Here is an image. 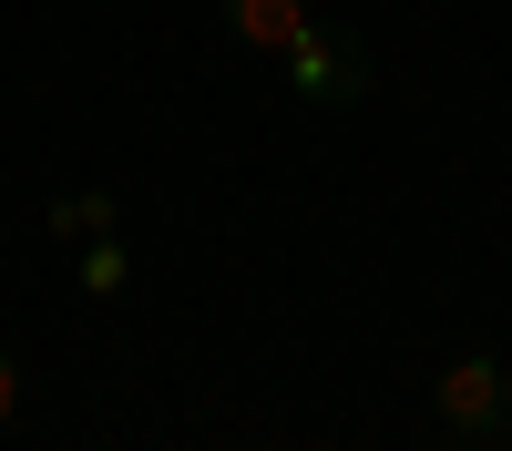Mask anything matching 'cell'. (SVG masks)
<instances>
[{
  "label": "cell",
  "instance_id": "5",
  "mask_svg": "<svg viewBox=\"0 0 512 451\" xmlns=\"http://www.w3.org/2000/svg\"><path fill=\"white\" fill-rule=\"evenodd\" d=\"M62 236H113V195H62Z\"/></svg>",
  "mask_w": 512,
  "mask_h": 451
},
{
  "label": "cell",
  "instance_id": "2",
  "mask_svg": "<svg viewBox=\"0 0 512 451\" xmlns=\"http://www.w3.org/2000/svg\"><path fill=\"white\" fill-rule=\"evenodd\" d=\"M431 410H441L451 441H492V431H512V369L482 359V349H461L441 380H431Z\"/></svg>",
  "mask_w": 512,
  "mask_h": 451
},
{
  "label": "cell",
  "instance_id": "4",
  "mask_svg": "<svg viewBox=\"0 0 512 451\" xmlns=\"http://www.w3.org/2000/svg\"><path fill=\"white\" fill-rule=\"evenodd\" d=\"M72 277L93 287V298H113V287L134 277V267H123V246H113V236H93V246H82V267H72Z\"/></svg>",
  "mask_w": 512,
  "mask_h": 451
},
{
  "label": "cell",
  "instance_id": "1",
  "mask_svg": "<svg viewBox=\"0 0 512 451\" xmlns=\"http://www.w3.org/2000/svg\"><path fill=\"white\" fill-rule=\"evenodd\" d=\"M287 93L308 103V113H349V103H369V41L359 31H338V21H308L287 41Z\"/></svg>",
  "mask_w": 512,
  "mask_h": 451
},
{
  "label": "cell",
  "instance_id": "6",
  "mask_svg": "<svg viewBox=\"0 0 512 451\" xmlns=\"http://www.w3.org/2000/svg\"><path fill=\"white\" fill-rule=\"evenodd\" d=\"M11 410H21V359L0 349V421H11Z\"/></svg>",
  "mask_w": 512,
  "mask_h": 451
},
{
  "label": "cell",
  "instance_id": "3",
  "mask_svg": "<svg viewBox=\"0 0 512 451\" xmlns=\"http://www.w3.org/2000/svg\"><path fill=\"white\" fill-rule=\"evenodd\" d=\"M226 31L246 41V52H267V62H287V41L308 31V0H226Z\"/></svg>",
  "mask_w": 512,
  "mask_h": 451
}]
</instances>
